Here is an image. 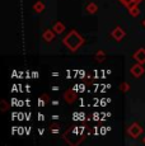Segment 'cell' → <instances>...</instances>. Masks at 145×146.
Wrapping results in <instances>:
<instances>
[{
    "label": "cell",
    "instance_id": "6da1fadb",
    "mask_svg": "<svg viewBox=\"0 0 145 146\" xmlns=\"http://www.w3.org/2000/svg\"><path fill=\"white\" fill-rule=\"evenodd\" d=\"M63 42H64V44H65V46L70 50V51L75 52V51H78V50H79L83 44H84L85 40H84V37H83V36H80L79 33L76 32V31L72 29V31H70V32L65 36V37H64Z\"/></svg>",
    "mask_w": 145,
    "mask_h": 146
},
{
    "label": "cell",
    "instance_id": "7a4b0ae2",
    "mask_svg": "<svg viewBox=\"0 0 145 146\" xmlns=\"http://www.w3.org/2000/svg\"><path fill=\"white\" fill-rule=\"evenodd\" d=\"M143 131H144V128L141 127L138 122H134L132 125H130L129 127H127V135H129L130 137H132V139H138V137L143 133Z\"/></svg>",
    "mask_w": 145,
    "mask_h": 146
},
{
    "label": "cell",
    "instance_id": "3957f363",
    "mask_svg": "<svg viewBox=\"0 0 145 146\" xmlns=\"http://www.w3.org/2000/svg\"><path fill=\"white\" fill-rule=\"evenodd\" d=\"M130 72H131V75H132L134 78H140V76H143V75L145 74V69H144V66H143V64H135V65H132L131 66V69H130Z\"/></svg>",
    "mask_w": 145,
    "mask_h": 146
},
{
    "label": "cell",
    "instance_id": "277c9868",
    "mask_svg": "<svg viewBox=\"0 0 145 146\" xmlns=\"http://www.w3.org/2000/svg\"><path fill=\"white\" fill-rule=\"evenodd\" d=\"M111 36H112L113 38L117 41V42H120V41H122L125 38V36H126V33H125V31L122 29L121 27H115L112 29V32H111Z\"/></svg>",
    "mask_w": 145,
    "mask_h": 146
},
{
    "label": "cell",
    "instance_id": "5b68a950",
    "mask_svg": "<svg viewBox=\"0 0 145 146\" xmlns=\"http://www.w3.org/2000/svg\"><path fill=\"white\" fill-rule=\"evenodd\" d=\"M78 95L75 93L74 90H71V89H68V90L64 93V99H65L66 103H69V104H71V103H74L75 100H76Z\"/></svg>",
    "mask_w": 145,
    "mask_h": 146
},
{
    "label": "cell",
    "instance_id": "8992f818",
    "mask_svg": "<svg viewBox=\"0 0 145 146\" xmlns=\"http://www.w3.org/2000/svg\"><path fill=\"white\" fill-rule=\"evenodd\" d=\"M134 60H136L139 64H145V48H143V47H140V48L135 53L132 55Z\"/></svg>",
    "mask_w": 145,
    "mask_h": 146
},
{
    "label": "cell",
    "instance_id": "52a82bcc",
    "mask_svg": "<svg viewBox=\"0 0 145 146\" xmlns=\"http://www.w3.org/2000/svg\"><path fill=\"white\" fill-rule=\"evenodd\" d=\"M56 33H55V31L54 29H46V31H43V33H42V38L46 42H51V41H54L55 40V37H56Z\"/></svg>",
    "mask_w": 145,
    "mask_h": 146
},
{
    "label": "cell",
    "instance_id": "ba28073f",
    "mask_svg": "<svg viewBox=\"0 0 145 146\" xmlns=\"http://www.w3.org/2000/svg\"><path fill=\"white\" fill-rule=\"evenodd\" d=\"M65 24L63 23V22H56V23L52 26V29L55 31V33L56 35H61V33H64L65 32Z\"/></svg>",
    "mask_w": 145,
    "mask_h": 146
},
{
    "label": "cell",
    "instance_id": "9c48e42d",
    "mask_svg": "<svg viewBox=\"0 0 145 146\" xmlns=\"http://www.w3.org/2000/svg\"><path fill=\"white\" fill-rule=\"evenodd\" d=\"M45 8H46V5H45L43 1H36L35 5H33V10H35L36 13L41 14L45 10Z\"/></svg>",
    "mask_w": 145,
    "mask_h": 146
},
{
    "label": "cell",
    "instance_id": "30bf717a",
    "mask_svg": "<svg viewBox=\"0 0 145 146\" xmlns=\"http://www.w3.org/2000/svg\"><path fill=\"white\" fill-rule=\"evenodd\" d=\"M85 9H87V12L89 14H94V13H97V10H98V5H97L96 3H88Z\"/></svg>",
    "mask_w": 145,
    "mask_h": 146
},
{
    "label": "cell",
    "instance_id": "8fae6325",
    "mask_svg": "<svg viewBox=\"0 0 145 146\" xmlns=\"http://www.w3.org/2000/svg\"><path fill=\"white\" fill-rule=\"evenodd\" d=\"M94 57H96V60L98 61V62H103V61L106 60V52H104V51H102V50H99V51H97V52H96Z\"/></svg>",
    "mask_w": 145,
    "mask_h": 146
},
{
    "label": "cell",
    "instance_id": "7c38bea8",
    "mask_svg": "<svg viewBox=\"0 0 145 146\" xmlns=\"http://www.w3.org/2000/svg\"><path fill=\"white\" fill-rule=\"evenodd\" d=\"M129 12H130V14L132 17H138L139 14H140V10H139V7H138V4H135L134 7H131L130 9H129Z\"/></svg>",
    "mask_w": 145,
    "mask_h": 146
},
{
    "label": "cell",
    "instance_id": "4fadbf2b",
    "mask_svg": "<svg viewBox=\"0 0 145 146\" xmlns=\"http://www.w3.org/2000/svg\"><path fill=\"white\" fill-rule=\"evenodd\" d=\"M118 1L122 3V5H125L127 9H130L131 7H134V5H135V1H134V0H118Z\"/></svg>",
    "mask_w": 145,
    "mask_h": 146
},
{
    "label": "cell",
    "instance_id": "5bb4252c",
    "mask_svg": "<svg viewBox=\"0 0 145 146\" xmlns=\"http://www.w3.org/2000/svg\"><path fill=\"white\" fill-rule=\"evenodd\" d=\"M120 90L121 92H124V93H126V92H129L130 90V84L129 83H121L120 84Z\"/></svg>",
    "mask_w": 145,
    "mask_h": 146
},
{
    "label": "cell",
    "instance_id": "9a60e30c",
    "mask_svg": "<svg viewBox=\"0 0 145 146\" xmlns=\"http://www.w3.org/2000/svg\"><path fill=\"white\" fill-rule=\"evenodd\" d=\"M1 111L3 112H5V111H7V109H8V103L7 102H5V100H3V102H1Z\"/></svg>",
    "mask_w": 145,
    "mask_h": 146
},
{
    "label": "cell",
    "instance_id": "2e32d148",
    "mask_svg": "<svg viewBox=\"0 0 145 146\" xmlns=\"http://www.w3.org/2000/svg\"><path fill=\"white\" fill-rule=\"evenodd\" d=\"M51 131H52L54 133H57V132H59L57 126H56V125H52V126H51Z\"/></svg>",
    "mask_w": 145,
    "mask_h": 146
},
{
    "label": "cell",
    "instance_id": "e0dca14e",
    "mask_svg": "<svg viewBox=\"0 0 145 146\" xmlns=\"http://www.w3.org/2000/svg\"><path fill=\"white\" fill-rule=\"evenodd\" d=\"M134 1H135V4H139V3H141L143 0H134Z\"/></svg>",
    "mask_w": 145,
    "mask_h": 146
},
{
    "label": "cell",
    "instance_id": "ac0fdd59",
    "mask_svg": "<svg viewBox=\"0 0 145 146\" xmlns=\"http://www.w3.org/2000/svg\"><path fill=\"white\" fill-rule=\"evenodd\" d=\"M141 24H143V26L145 27V19H144V21H143V22H141Z\"/></svg>",
    "mask_w": 145,
    "mask_h": 146
},
{
    "label": "cell",
    "instance_id": "d6986e66",
    "mask_svg": "<svg viewBox=\"0 0 145 146\" xmlns=\"http://www.w3.org/2000/svg\"><path fill=\"white\" fill-rule=\"evenodd\" d=\"M143 144L145 145V137H144V139H143Z\"/></svg>",
    "mask_w": 145,
    "mask_h": 146
}]
</instances>
